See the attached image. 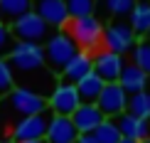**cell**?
<instances>
[{
    "instance_id": "29",
    "label": "cell",
    "mask_w": 150,
    "mask_h": 143,
    "mask_svg": "<svg viewBox=\"0 0 150 143\" xmlns=\"http://www.w3.org/2000/svg\"><path fill=\"white\" fill-rule=\"evenodd\" d=\"M20 143H45V141H20Z\"/></svg>"
},
{
    "instance_id": "14",
    "label": "cell",
    "mask_w": 150,
    "mask_h": 143,
    "mask_svg": "<svg viewBox=\"0 0 150 143\" xmlns=\"http://www.w3.org/2000/svg\"><path fill=\"white\" fill-rule=\"evenodd\" d=\"M113 121H116L118 131H121V138H130V141H138V143H143L145 138H150L148 121L135 119V116L126 114V111H123V114H118Z\"/></svg>"
},
{
    "instance_id": "11",
    "label": "cell",
    "mask_w": 150,
    "mask_h": 143,
    "mask_svg": "<svg viewBox=\"0 0 150 143\" xmlns=\"http://www.w3.org/2000/svg\"><path fill=\"white\" fill-rule=\"evenodd\" d=\"M123 64H126V59H123L121 54L108 52V49H101L98 54H93V72H96L106 84L118 82V74H121Z\"/></svg>"
},
{
    "instance_id": "20",
    "label": "cell",
    "mask_w": 150,
    "mask_h": 143,
    "mask_svg": "<svg viewBox=\"0 0 150 143\" xmlns=\"http://www.w3.org/2000/svg\"><path fill=\"white\" fill-rule=\"evenodd\" d=\"M126 114L135 116V119H143V121H150V94H148V89L145 91H135V94H128Z\"/></svg>"
},
{
    "instance_id": "15",
    "label": "cell",
    "mask_w": 150,
    "mask_h": 143,
    "mask_svg": "<svg viewBox=\"0 0 150 143\" xmlns=\"http://www.w3.org/2000/svg\"><path fill=\"white\" fill-rule=\"evenodd\" d=\"M89 72H93V57L86 52H76L74 57L64 64V69H62V82L67 84H76L79 79H84Z\"/></svg>"
},
{
    "instance_id": "19",
    "label": "cell",
    "mask_w": 150,
    "mask_h": 143,
    "mask_svg": "<svg viewBox=\"0 0 150 143\" xmlns=\"http://www.w3.org/2000/svg\"><path fill=\"white\" fill-rule=\"evenodd\" d=\"M30 10H32V0H0V22L10 27L17 17H22Z\"/></svg>"
},
{
    "instance_id": "8",
    "label": "cell",
    "mask_w": 150,
    "mask_h": 143,
    "mask_svg": "<svg viewBox=\"0 0 150 143\" xmlns=\"http://www.w3.org/2000/svg\"><path fill=\"white\" fill-rule=\"evenodd\" d=\"M79 104H81V99L76 94V86L67 84V82L54 84V89L49 91V96H47V109L52 111L54 116H71Z\"/></svg>"
},
{
    "instance_id": "18",
    "label": "cell",
    "mask_w": 150,
    "mask_h": 143,
    "mask_svg": "<svg viewBox=\"0 0 150 143\" xmlns=\"http://www.w3.org/2000/svg\"><path fill=\"white\" fill-rule=\"evenodd\" d=\"M130 30L135 32V37H145L150 27V0H135V5L130 8Z\"/></svg>"
},
{
    "instance_id": "17",
    "label": "cell",
    "mask_w": 150,
    "mask_h": 143,
    "mask_svg": "<svg viewBox=\"0 0 150 143\" xmlns=\"http://www.w3.org/2000/svg\"><path fill=\"white\" fill-rule=\"evenodd\" d=\"M103 84L106 82L98 77L96 72H89L84 79H79L74 86H76V94L81 99V104H96V99H98V94H101Z\"/></svg>"
},
{
    "instance_id": "22",
    "label": "cell",
    "mask_w": 150,
    "mask_h": 143,
    "mask_svg": "<svg viewBox=\"0 0 150 143\" xmlns=\"http://www.w3.org/2000/svg\"><path fill=\"white\" fill-rule=\"evenodd\" d=\"M133 52V64L138 67V69H143L150 77V40L148 37H143V40L135 42V47L130 49Z\"/></svg>"
},
{
    "instance_id": "12",
    "label": "cell",
    "mask_w": 150,
    "mask_h": 143,
    "mask_svg": "<svg viewBox=\"0 0 150 143\" xmlns=\"http://www.w3.org/2000/svg\"><path fill=\"white\" fill-rule=\"evenodd\" d=\"M69 119H71L74 128H76L79 133H93L96 126L106 119V116L101 114V109H98L96 104H79L76 111H74Z\"/></svg>"
},
{
    "instance_id": "13",
    "label": "cell",
    "mask_w": 150,
    "mask_h": 143,
    "mask_svg": "<svg viewBox=\"0 0 150 143\" xmlns=\"http://www.w3.org/2000/svg\"><path fill=\"white\" fill-rule=\"evenodd\" d=\"M79 131L74 128V123L69 116H54L49 119L47 133H45V143H74Z\"/></svg>"
},
{
    "instance_id": "33",
    "label": "cell",
    "mask_w": 150,
    "mask_h": 143,
    "mask_svg": "<svg viewBox=\"0 0 150 143\" xmlns=\"http://www.w3.org/2000/svg\"><path fill=\"white\" fill-rule=\"evenodd\" d=\"M148 94H150V91H148Z\"/></svg>"
},
{
    "instance_id": "4",
    "label": "cell",
    "mask_w": 150,
    "mask_h": 143,
    "mask_svg": "<svg viewBox=\"0 0 150 143\" xmlns=\"http://www.w3.org/2000/svg\"><path fill=\"white\" fill-rule=\"evenodd\" d=\"M10 32H12V37H15L17 42H37V45H42V42L52 35V27H49L37 12L30 10V12H25L22 17H17V20L10 25Z\"/></svg>"
},
{
    "instance_id": "26",
    "label": "cell",
    "mask_w": 150,
    "mask_h": 143,
    "mask_svg": "<svg viewBox=\"0 0 150 143\" xmlns=\"http://www.w3.org/2000/svg\"><path fill=\"white\" fill-rule=\"evenodd\" d=\"M12 40H15V37H12L10 27H8V25H3V22H0V57L10 52V47L15 45V42H12Z\"/></svg>"
},
{
    "instance_id": "9",
    "label": "cell",
    "mask_w": 150,
    "mask_h": 143,
    "mask_svg": "<svg viewBox=\"0 0 150 143\" xmlns=\"http://www.w3.org/2000/svg\"><path fill=\"white\" fill-rule=\"evenodd\" d=\"M126 101H128V94L123 91V86L118 82H111V84H103L101 94L96 99V106L101 109L106 119H116L118 114L126 111Z\"/></svg>"
},
{
    "instance_id": "10",
    "label": "cell",
    "mask_w": 150,
    "mask_h": 143,
    "mask_svg": "<svg viewBox=\"0 0 150 143\" xmlns=\"http://www.w3.org/2000/svg\"><path fill=\"white\" fill-rule=\"evenodd\" d=\"M32 12H37L52 30H64L69 22L64 0H32Z\"/></svg>"
},
{
    "instance_id": "3",
    "label": "cell",
    "mask_w": 150,
    "mask_h": 143,
    "mask_svg": "<svg viewBox=\"0 0 150 143\" xmlns=\"http://www.w3.org/2000/svg\"><path fill=\"white\" fill-rule=\"evenodd\" d=\"M42 47H45V67H49V72H62L64 64L79 52L76 45H74V40L64 32V30L52 32L45 40Z\"/></svg>"
},
{
    "instance_id": "32",
    "label": "cell",
    "mask_w": 150,
    "mask_h": 143,
    "mask_svg": "<svg viewBox=\"0 0 150 143\" xmlns=\"http://www.w3.org/2000/svg\"><path fill=\"white\" fill-rule=\"evenodd\" d=\"M148 128H150V121H148Z\"/></svg>"
},
{
    "instance_id": "28",
    "label": "cell",
    "mask_w": 150,
    "mask_h": 143,
    "mask_svg": "<svg viewBox=\"0 0 150 143\" xmlns=\"http://www.w3.org/2000/svg\"><path fill=\"white\" fill-rule=\"evenodd\" d=\"M118 143H138V141H130V138H121Z\"/></svg>"
},
{
    "instance_id": "7",
    "label": "cell",
    "mask_w": 150,
    "mask_h": 143,
    "mask_svg": "<svg viewBox=\"0 0 150 143\" xmlns=\"http://www.w3.org/2000/svg\"><path fill=\"white\" fill-rule=\"evenodd\" d=\"M135 42H138V37L128 22H113L108 27H103V49H108L113 54H121V57L128 54L135 47Z\"/></svg>"
},
{
    "instance_id": "6",
    "label": "cell",
    "mask_w": 150,
    "mask_h": 143,
    "mask_svg": "<svg viewBox=\"0 0 150 143\" xmlns=\"http://www.w3.org/2000/svg\"><path fill=\"white\" fill-rule=\"evenodd\" d=\"M49 119H52V111H42V114H35V116H25L15 123V128L10 131L12 136V143H20V141H45V133H47V126H49Z\"/></svg>"
},
{
    "instance_id": "21",
    "label": "cell",
    "mask_w": 150,
    "mask_h": 143,
    "mask_svg": "<svg viewBox=\"0 0 150 143\" xmlns=\"http://www.w3.org/2000/svg\"><path fill=\"white\" fill-rule=\"evenodd\" d=\"M91 136L96 138V143H118L121 141V131H118V126H116L113 119H103Z\"/></svg>"
},
{
    "instance_id": "2",
    "label": "cell",
    "mask_w": 150,
    "mask_h": 143,
    "mask_svg": "<svg viewBox=\"0 0 150 143\" xmlns=\"http://www.w3.org/2000/svg\"><path fill=\"white\" fill-rule=\"evenodd\" d=\"M12 69V77H30V74L45 72V47L37 42H15L5 59Z\"/></svg>"
},
{
    "instance_id": "5",
    "label": "cell",
    "mask_w": 150,
    "mask_h": 143,
    "mask_svg": "<svg viewBox=\"0 0 150 143\" xmlns=\"http://www.w3.org/2000/svg\"><path fill=\"white\" fill-rule=\"evenodd\" d=\"M8 109L17 116H35L47 111V96H42L40 91L25 89V86H15L8 91Z\"/></svg>"
},
{
    "instance_id": "23",
    "label": "cell",
    "mask_w": 150,
    "mask_h": 143,
    "mask_svg": "<svg viewBox=\"0 0 150 143\" xmlns=\"http://www.w3.org/2000/svg\"><path fill=\"white\" fill-rule=\"evenodd\" d=\"M64 5L69 17H86V15H93L96 0H64Z\"/></svg>"
},
{
    "instance_id": "1",
    "label": "cell",
    "mask_w": 150,
    "mask_h": 143,
    "mask_svg": "<svg viewBox=\"0 0 150 143\" xmlns=\"http://www.w3.org/2000/svg\"><path fill=\"white\" fill-rule=\"evenodd\" d=\"M64 32L74 40L79 52H86V54H98L103 49V22L96 20L93 15H86V17H69Z\"/></svg>"
},
{
    "instance_id": "24",
    "label": "cell",
    "mask_w": 150,
    "mask_h": 143,
    "mask_svg": "<svg viewBox=\"0 0 150 143\" xmlns=\"http://www.w3.org/2000/svg\"><path fill=\"white\" fill-rule=\"evenodd\" d=\"M12 84H15L12 69H10V64H8V62L0 57V96H3V94H8V91L12 89Z\"/></svg>"
},
{
    "instance_id": "16",
    "label": "cell",
    "mask_w": 150,
    "mask_h": 143,
    "mask_svg": "<svg viewBox=\"0 0 150 143\" xmlns=\"http://www.w3.org/2000/svg\"><path fill=\"white\" fill-rule=\"evenodd\" d=\"M118 84L123 86L126 94H135V91H145L148 89V74L138 69L135 64H123L121 74H118Z\"/></svg>"
},
{
    "instance_id": "25",
    "label": "cell",
    "mask_w": 150,
    "mask_h": 143,
    "mask_svg": "<svg viewBox=\"0 0 150 143\" xmlns=\"http://www.w3.org/2000/svg\"><path fill=\"white\" fill-rule=\"evenodd\" d=\"M103 5L108 15H128L130 8L135 5V0H106Z\"/></svg>"
},
{
    "instance_id": "27",
    "label": "cell",
    "mask_w": 150,
    "mask_h": 143,
    "mask_svg": "<svg viewBox=\"0 0 150 143\" xmlns=\"http://www.w3.org/2000/svg\"><path fill=\"white\" fill-rule=\"evenodd\" d=\"M74 143H96V138H93L91 133H79V136H76V141H74Z\"/></svg>"
},
{
    "instance_id": "30",
    "label": "cell",
    "mask_w": 150,
    "mask_h": 143,
    "mask_svg": "<svg viewBox=\"0 0 150 143\" xmlns=\"http://www.w3.org/2000/svg\"><path fill=\"white\" fill-rule=\"evenodd\" d=\"M145 37H148V40H150V27H148V35H145Z\"/></svg>"
},
{
    "instance_id": "31",
    "label": "cell",
    "mask_w": 150,
    "mask_h": 143,
    "mask_svg": "<svg viewBox=\"0 0 150 143\" xmlns=\"http://www.w3.org/2000/svg\"><path fill=\"white\" fill-rule=\"evenodd\" d=\"M143 143H150V138H145V141H143Z\"/></svg>"
}]
</instances>
